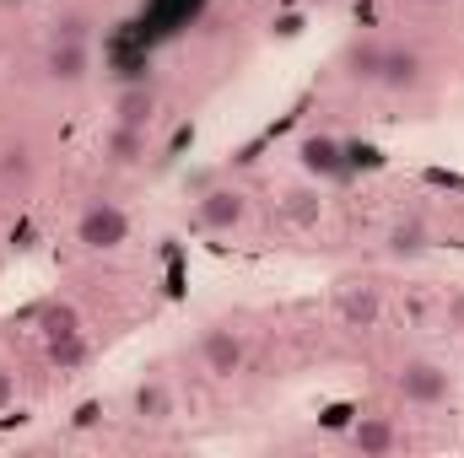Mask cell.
Returning a JSON list of instances; mask_svg holds the SVG:
<instances>
[{
	"instance_id": "2",
	"label": "cell",
	"mask_w": 464,
	"mask_h": 458,
	"mask_svg": "<svg viewBox=\"0 0 464 458\" xmlns=\"http://www.w3.org/2000/svg\"><path fill=\"white\" fill-rule=\"evenodd\" d=\"M200 356H206V372H211V377H232V372L243 367V340H237L232 329H211L206 345H200Z\"/></svg>"
},
{
	"instance_id": "7",
	"label": "cell",
	"mask_w": 464,
	"mask_h": 458,
	"mask_svg": "<svg viewBox=\"0 0 464 458\" xmlns=\"http://www.w3.org/2000/svg\"><path fill=\"white\" fill-rule=\"evenodd\" d=\"M341 313H346V324H378V291L372 286H346L341 291Z\"/></svg>"
},
{
	"instance_id": "9",
	"label": "cell",
	"mask_w": 464,
	"mask_h": 458,
	"mask_svg": "<svg viewBox=\"0 0 464 458\" xmlns=\"http://www.w3.org/2000/svg\"><path fill=\"white\" fill-rule=\"evenodd\" d=\"M135 410H140L146 421H168V415H173V399H168L162 383H140V388H135Z\"/></svg>"
},
{
	"instance_id": "1",
	"label": "cell",
	"mask_w": 464,
	"mask_h": 458,
	"mask_svg": "<svg viewBox=\"0 0 464 458\" xmlns=\"http://www.w3.org/2000/svg\"><path fill=\"white\" fill-rule=\"evenodd\" d=\"M124 232H130V222H124V211H119V205H87L76 237H82L87 248H119V243H124Z\"/></svg>"
},
{
	"instance_id": "4",
	"label": "cell",
	"mask_w": 464,
	"mask_h": 458,
	"mask_svg": "<svg viewBox=\"0 0 464 458\" xmlns=\"http://www.w3.org/2000/svg\"><path fill=\"white\" fill-rule=\"evenodd\" d=\"M405 394H411V399H427V405H438V399L449 394V377H443L438 367L416 361V367H405Z\"/></svg>"
},
{
	"instance_id": "5",
	"label": "cell",
	"mask_w": 464,
	"mask_h": 458,
	"mask_svg": "<svg viewBox=\"0 0 464 458\" xmlns=\"http://www.w3.org/2000/svg\"><path fill=\"white\" fill-rule=\"evenodd\" d=\"M140 157H146V129L114 124V135H109V162H114V167H130V162H140Z\"/></svg>"
},
{
	"instance_id": "12",
	"label": "cell",
	"mask_w": 464,
	"mask_h": 458,
	"mask_svg": "<svg viewBox=\"0 0 464 458\" xmlns=\"http://www.w3.org/2000/svg\"><path fill=\"white\" fill-rule=\"evenodd\" d=\"M11 399H16V383H11V372H0V410H5Z\"/></svg>"
},
{
	"instance_id": "10",
	"label": "cell",
	"mask_w": 464,
	"mask_h": 458,
	"mask_svg": "<svg viewBox=\"0 0 464 458\" xmlns=\"http://www.w3.org/2000/svg\"><path fill=\"white\" fill-rule=\"evenodd\" d=\"M356 448H362V453L394 448V426H389V421H362V426H356Z\"/></svg>"
},
{
	"instance_id": "13",
	"label": "cell",
	"mask_w": 464,
	"mask_h": 458,
	"mask_svg": "<svg viewBox=\"0 0 464 458\" xmlns=\"http://www.w3.org/2000/svg\"><path fill=\"white\" fill-rule=\"evenodd\" d=\"M449 324H454V329H464V291L449 302Z\"/></svg>"
},
{
	"instance_id": "3",
	"label": "cell",
	"mask_w": 464,
	"mask_h": 458,
	"mask_svg": "<svg viewBox=\"0 0 464 458\" xmlns=\"http://www.w3.org/2000/svg\"><path fill=\"white\" fill-rule=\"evenodd\" d=\"M248 216V200L237 195V189H211L206 200H200V222L211 232H227V227H237Z\"/></svg>"
},
{
	"instance_id": "11",
	"label": "cell",
	"mask_w": 464,
	"mask_h": 458,
	"mask_svg": "<svg viewBox=\"0 0 464 458\" xmlns=\"http://www.w3.org/2000/svg\"><path fill=\"white\" fill-rule=\"evenodd\" d=\"M308 162H314V167H324V173H341V167H346L335 140H308Z\"/></svg>"
},
{
	"instance_id": "6",
	"label": "cell",
	"mask_w": 464,
	"mask_h": 458,
	"mask_svg": "<svg viewBox=\"0 0 464 458\" xmlns=\"http://www.w3.org/2000/svg\"><path fill=\"white\" fill-rule=\"evenodd\" d=\"M49 76H60V81H82V76H87V49H82L76 38L54 43V54H49Z\"/></svg>"
},
{
	"instance_id": "8",
	"label": "cell",
	"mask_w": 464,
	"mask_h": 458,
	"mask_svg": "<svg viewBox=\"0 0 464 458\" xmlns=\"http://www.w3.org/2000/svg\"><path fill=\"white\" fill-rule=\"evenodd\" d=\"M151 109H157V98H151L146 87H130V92H119V103H114L119 124H135V129H146V124H151Z\"/></svg>"
}]
</instances>
